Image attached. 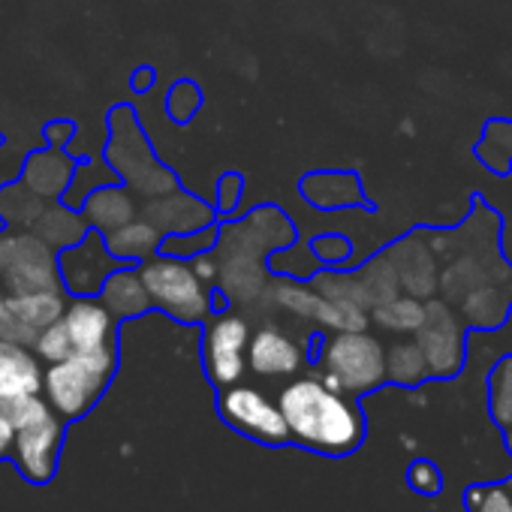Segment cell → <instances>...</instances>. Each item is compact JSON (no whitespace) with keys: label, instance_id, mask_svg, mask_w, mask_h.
<instances>
[{"label":"cell","instance_id":"60d3db41","mask_svg":"<svg viewBox=\"0 0 512 512\" xmlns=\"http://www.w3.org/2000/svg\"><path fill=\"white\" fill-rule=\"evenodd\" d=\"M314 256H317V263L323 269H338V266H347L350 263V256H353V244L347 235H338V232H326V235H317L308 241Z\"/></svg>","mask_w":512,"mask_h":512},{"label":"cell","instance_id":"74e56055","mask_svg":"<svg viewBox=\"0 0 512 512\" xmlns=\"http://www.w3.org/2000/svg\"><path fill=\"white\" fill-rule=\"evenodd\" d=\"M217 244V223L205 226V229H193V232H181V235H163L160 241V253L175 256V260H193L199 253L214 250Z\"/></svg>","mask_w":512,"mask_h":512},{"label":"cell","instance_id":"4316f807","mask_svg":"<svg viewBox=\"0 0 512 512\" xmlns=\"http://www.w3.org/2000/svg\"><path fill=\"white\" fill-rule=\"evenodd\" d=\"M43 199L28 190L19 178L0 184V223L7 229H31L43 211Z\"/></svg>","mask_w":512,"mask_h":512},{"label":"cell","instance_id":"2e32d148","mask_svg":"<svg viewBox=\"0 0 512 512\" xmlns=\"http://www.w3.org/2000/svg\"><path fill=\"white\" fill-rule=\"evenodd\" d=\"M76 172V160L64 148H37L19 163V181L34 190L43 202L64 199Z\"/></svg>","mask_w":512,"mask_h":512},{"label":"cell","instance_id":"f35d334b","mask_svg":"<svg viewBox=\"0 0 512 512\" xmlns=\"http://www.w3.org/2000/svg\"><path fill=\"white\" fill-rule=\"evenodd\" d=\"M163 106H166V115L175 121V124H187V121H193L196 118V112L202 109V91H199V85H193V82H175L169 91H166V100H163Z\"/></svg>","mask_w":512,"mask_h":512},{"label":"cell","instance_id":"9c48e42d","mask_svg":"<svg viewBox=\"0 0 512 512\" xmlns=\"http://www.w3.org/2000/svg\"><path fill=\"white\" fill-rule=\"evenodd\" d=\"M220 416L235 431L260 440V443L290 440L281 407L253 386H238V383L226 386V392L220 395Z\"/></svg>","mask_w":512,"mask_h":512},{"label":"cell","instance_id":"d590c367","mask_svg":"<svg viewBox=\"0 0 512 512\" xmlns=\"http://www.w3.org/2000/svg\"><path fill=\"white\" fill-rule=\"evenodd\" d=\"M112 181H118V178H115V172L109 169L106 160H100V157H91V160H82V163L76 160L73 181H70V187H67V193H64L61 202H67L70 208H79L82 199H85L91 190H97V187H103V184H112Z\"/></svg>","mask_w":512,"mask_h":512},{"label":"cell","instance_id":"d6986e66","mask_svg":"<svg viewBox=\"0 0 512 512\" xmlns=\"http://www.w3.org/2000/svg\"><path fill=\"white\" fill-rule=\"evenodd\" d=\"M82 217L88 220V226L100 235L124 226L127 220L139 217V202H136V193L127 190L121 181H112V184H103L97 190H91L82 205H79Z\"/></svg>","mask_w":512,"mask_h":512},{"label":"cell","instance_id":"7a4b0ae2","mask_svg":"<svg viewBox=\"0 0 512 512\" xmlns=\"http://www.w3.org/2000/svg\"><path fill=\"white\" fill-rule=\"evenodd\" d=\"M103 160L109 163L115 178L142 199H151L178 187L175 172L157 157L151 139L145 136L130 106H118L109 115V139L103 148Z\"/></svg>","mask_w":512,"mask_h":512},{"label":"cell","instance_id":"836d02e7","mask_svg":"<svg viewBox=\"0 0 512 512\" xmlns=\"http://www.w3.org/2000/svg\"><path fill=\"white\" fill-rule=\"evenodd\" d=\"M488 413L500 428L512 422V356L497 359L488 374Z\"/></svg>","mask_w":512,"mask_h":512},{"label":"cell","instance_id":"603a6c76","mask_svg":"<svg viewBox=\"0 0 512 512\" xmlns=\"http://www.w3.org/2000/svg\"><path fill=\"white\" fill-rule=\"evenodd\" d=\"M52 250H64V247H70V244H76V241H82L88 232H91V226H88V220L82 217V211L79 208H70L67 202H46L43 205V211H40V217L34 220V226H31Z\"/></svg>","mask_w":512,"mask_h":512},{"label":"cell","instance_id":"484cf974","mask_svg":"<svg viewBox=\"0 0 512 512\" xmlns=\"http://www.w3.org/2000/svg\"><path fill=\"white\" fill-rule=\"evenodd\" d=\"M10 305L19 314V320L37 335L40 329H46V326H52V323H58L64 317V311H67V293L64 290L22 293V296H10Z\"/></svg>","mask_w":512,"mask_h":512},{"label":"cell","instance_id":"4dcf8cb0","mask_svg":"<svg viewBox=\"0 0 512 512\" xmlns=\"http://www.w3.org/2000/svg\"><path fill=\"white\" fill-rule=\"evenodd\" d=\"M428 362L413 341H398L386 350V380L398 383V386H419L422 380H428Z\"/></svg>","mask_w":512,"mask_h":512},{"label":"cell","instance_id":"7bdbcfd3","mask_svg":"<svg viewBox=\"0 0 512 512\" xmlns=\"http://www.w3.org/2000/svg\"><path fill=\"white\" fill-rule=\"evenodd\" d=\"M407 485H410L416 494H422V497H434V494H440V488H443V473H440V467H437L434 461L416 458V461L407 467Z\"/></svg>","mask_w":512,"mask_h":512},{"label":"cell","instance_id":"ac0fdd59","mask_svg":"<svg viewBox=\"0 0 512 512\" xmlns=\"http://www.w3.org/2000/svg\"><path fill=\"white\" fill-rule=\"evenodd\" d=\"M43 392V368L28 344L0 341V404Z\"/></svg>","mask_w":512,"mask_h":512},{"label":"cell","instance_id":"ba28073f","mask_svg":"<svg viewBox=\"0 0 512 512\" xmlns=\"http://www.w3.org/2000/svg\"><path fill=\"white\" fill-rule=\"evenodd\" d=\"M247 341H250V326L238 314H217L202 338V359H205V374L214 386L226 389L241 380L247 368Z\"/></svg>","mask_w":512,"mask_h":512},{"label":"cell","instance_id":"5bb4252c","mask_svg":"<svg viewBox=\"0 0 512 512\" xmlns=\"http://www.w3.org/2000/svg\"><path fill=\"white\" fill-rule=\"evenodd\" d=\"M139 214L160 229V235H181L193 229H205L217 223V211L208 199L190 193V190H169L151 199H142Z\"/></svg>","mask_w":512,"mask_h":512},{"label":"cell","instance_id":"c3c4849f","mask_svg":"<svg viewBox=\"0 0 512 512\" xmlns=\"http://www.w3.org/2000/svg\"><path fill=\"white\" fill-rule=\"evenodd\" d=\"M154 85V70L148 67V70H139L136 73V91H145V88H151Z\"/></svg>","mask_w":512,"mask_h":512},{"label":"cell","instance_id":"681fc988","mask_svg":"<svg viewBox=\"0 0 512 512\" xmlns=\"http://www.w3.org/2000/svg\"><path fill=\"white\" fill-rule=\"evenodd\" d=\"M503 443H506V452L512 455V422H509V425L503 428Z\"/></svg>","mask_w":512,"mask_h":512},{"label":"cell","instance_id":"7c38bea8","mask_svg":"<svg viewBox=\"0 0 512 512\" xmlns=\"http://www.w3.org/2000/svg\"><path fill=\"white\" fill-rule=\"evenodd\" d=\"M214 256H217L214 284L220 287L223 299L241 308L260 305L272 281L269 256L253 253V250H217V247H214Z\"/></svg>","mask_w":512,"mask_h":512},{"label":"cell","instance_id":"f1b7e54d","mask_svg":"<svg viewBox=\"0 0 512 512\" xmlns=\"http://www.w3.org/2000/svg\"><path fill=\"white\" fill-rule=\"evenodd\" d=\"M461 314L470 326H479V329H488V326H500L509 314V299L503 293V287L497 284H485V287H476L473 293H467L461 302Z\"/></svg>","mask_w":512,"mask_h":512},{"label":"cell","instance_id":"bcb514c9","mask_svg":"<svg viewBox=\"0 0 512 512\" xmlns=\"http://www.w3.org/2000/svg\"><path fill=\"white\" fill-rule=\"evenodd\" d=\"M190 266H193V272H196L199 281H205V284H214L217 281V256H214V250L193 256Z\"/></svg>","mask_w":512,"mask_h":512},{"label":"cell","instance_id":"30bf717a","mask_svg":"<svg viewBox=\"0 0 512 512\" xmlns=\"http://www.w3.org/2000/svg\"><path fill=\"white\" fill-rule=\"evenodd\" d=\"M389 263L395 266L401 293L413 296V299H434L440 290V269L443 260L434 253L428 232H410L404 238H398L395 244H389L386 250Z\"/></svg>","mask_w":512,"mask_h":512},{"label":"cell","instance_id":"52a82bcc","mask_svg":"<svg viewBox=\"0 0 512 512\" xmlns=\"http://www.w3.org/2000/svg\"><path fill=\"white\" fill-rule=\"evenodd\" d=\"M416 344L428 362L431 377H455L464 365V350H467V335L461 317L452 311L449 302L443 299H428L425 302V317L422 326L416 329Z\"/></svg>","mask_w":512,"mask_h":512},{"label":"cell","instance_id":"ffe728a7","mask_svg":"<svg viewBox=\"0 0 512 512\" xmlns=\"http://www.w3.org/2000/svg\"><path fill=\"white\" fill-rule=\"evenodd\" d=\"M97 299L106 305V311L115 320H133V317L148 314V308H151V299H148V290L142 284V275L133 266H115L109 272V278L103 281Z\"/></svg>","mask_w":512,"mask_h":512},{"label":"cell","instance_id":"83f0119b","mask_svg":"<svg viewBox=\"0 0 512 512\" xmlns=\"http://www.w3.org/2000/svg\"><path fill=\"white\" fill-rule=\"evenodd\" d=\"M368 317L386 329V332H395V335H416V329L422 326V317H425V302L422 299H413L407 293H398L392 296L389 302H380L368 311Z\"/></svg>","mask_w":512,"mask_h":512},{"label":"cell","instance_id":"5b68a950","mask_svg":"<svg viewBox=\"0 0 512 512\" xmlns=\"http://www.w3.org/2000/svg\"><path fill=\"white\" fill-rule=\"evenodd\" d=\"M323 380L347 395H365L386 383V347L368 332H332L320 353Z\"/></svg>","mask_w":512,"mask_h":512},{"label":"cell","instance_id":"6da1fadb","mask_svg":"<svg viewBox=\"0 0 512 512\" xmlns=\"http://www.w3.org/2000/svg\"><path fill=\"white\" fill-rule=\"evenodd\" d=\"M278 407L290 437L323 455H350L365 440V416L347 392L329 386L323 377H299L284 386Z\"/></svg>","mask_w":512,"mask_h":512},{"label":"cell","instance_id":"f546056e","mask_svg":"<svg viewBox=\"0 0 512 512\" xmlns=\"http://www.w3.org/2000/svg\"><path fill=\"white\" fill-rule=\"evenodd\" d=\"M356 278L362 284V293L368 299V311L380 302H389L392 296L401 293V284H398V275H395V266L389 263L386 253H377L371 260H365L359 269H356Z\"/></svg>","mask_w":512,"mask_h":512},{"label":"cell","instance_id":"b9f144b4","mask_svg":"<svg viewBox=\"0 0 512 512\" xmlns=\"http://www.w3.org/2000/svg\"><path fill=\"white\" fill-rule=\"evenodd\" d=\"M241 199H244V178L238 172L220 175L214 184V202H211L217 217H232L241 208Z\"/></svg>","mask_w":512,"mask_h":512},{"label":"cell","instance_id":"ee69618b","mask_svg":"<svg viewBox=\"0 0 512 512\" xmlns=\"http://www.w3.org/2000/svg\"><path fill=\"white\" fill-rule=\"evenodd\" d=\"M0 341H16V344H34V332L19 320V314L10 305V296L0 290Z\"/></svg>","mask_w":512,"mask_h":512},{"label":"cell","instance_id":"3957f363","mask_svg":"<svg viewBox=\"0 0 512 512\" xmlns=\"http://www.w3.org/2000/svg\"><path fill=\"white\" fill-rule=\"evenodd\" d=\"M115 362V347L73 350L67 359L52 362L49 371H43V392L49 407L64 419L85 416L112 383Z\"/></svg>","mask_w":512,"mask_h":512},{"label":"cell","instance_id":"277c9868","mask_svg":"<svg viewBox=\"0 0 512 512\" xmlns=\"http://www.w3.org/2000/svg\"><path fill=\"white\" fill-rule=\"evenodd\" d=\"M136 269L148 290L151 308H160L166 317H172L178 323H202L211 317L214 296H211L208 284L196 278V272L187 260H175V256L157 253Z\"/></svg>","mask_w":512,"mask_h":512},{"label":"cell","instance_id":"d6a6232c","mask_svg":"<svg viewBox=\"0 0 512 512\" xmlns=\"http://www.w3.org/2000/svg\"><path fill=\"white\" fill-rule=\"evenodd\" d=\"M311 287L323 296V299H335V302H356L362 308H368V299L362 293V284L356 278V272L347 269H320L311 278Z\"/></svg>","mask_w":512,"mask_h":512},{"label":"cell","instance_id":"e0dca14e","mask_svg":"<svg viewBox=\"0 0 512 512\" xmlns=\"http://www.w3.org/2000/svg\"><path fill=\"white\" fill-rule=\"evenodd\" d=\"M73 350H100L115 347V317L97 296H73L67 299V311L61 317Z\"/></svg>","mask_w":512,"mask_h":512},{"label":"cell","instance_id":"7402d4cb","mask_svg":"<svg viewBox=\"0 0 512 512\" xmlns=\"http://www.w3.org/2000/svg\"><path fill=\"white\" fill-rule=\"evenodd\" d=\"M302 196L326 211L353 208L365 202L362 184L353 172H311L302 178Z\"/></svg>","mask_w":512,"mask_h":512},{"label":"cell","instance_id":"4fadbf2b","mask_svg":"<svg viewBox=\"0 0 512 512\" xmlns=\"http://www.w3.org/2000/svg\"><path fill=\"white\" fill-rule=\"evenodd\" d=\"M64 440V425L55 416V410H46L43 416L25 422L16 428L13 455L19 461V470L31 482H49L58 467V452Z\"/></svg>","mask_w":512,"mask_h":512},{"label":"cell","instance_id":"8fae6325","mask_svg":"<svg viewBox=\"0 0 512 512\" xmlns=\"http://www.w3.org/2000/svg\"><path fill=\"white\" fill-rule=\"evenodd\" d=\"M115 266L103 235L94 229L82 241L58 250V275L67 296H97Z\"/></svg>","mask_w":512,"mask_h":512},{"label":"cell","instance_id":"cb8c5ba5","mask_svg":"<svg viewBox=\"0 0 512 512\" xmlns=\"http://www.w3.org/2000/svg\"><path fill=\"white\" fill-rule=\"evenodd\" d=\"M241 223L247 226V232L253 235V241L263 247V253H275L293 241H299V232H296V223L290 220V214L278 205H256L250 208Z\"/></svg>","mask_w":512,"mask_h":512},{"label":"cell","instance_id":"8992f818","mask_svg":"<svg viewBox=\"0 0 512 512\" xmlns=\"http://www.w3.org/2000/svg\"><path fill=\"white\" fill-rule=\"evenodd\" d=\"M0 284L10 296L61 290L58 250L34 229H0Z\"/></svg>","mask_w":512,"mask_h":512},{"label":"cell","instance_id":"9a60e30c","mask_svg":"<svg viewBox=\"0 0 512 512\" xmlns=\"http://www.w3.org/2000/svg\"><path fill=\"white\" fill-rule=\"evenodd\" d=\"M302 347L281 326H263L247 341V368L260 377H290L302 368Z\"/></svg>","mask_w":512,"mask_h":512},{"label":"cell","instance_id":"1f68e13d","mask_svg":"<svg viewBox=\"0 0 512 512\" xmlns=\"http://www.w3.org/2000/svg\"><path fill=\"white\" fill-rule=\"evenodd\" d=\"M323 266L317 263V256L311 244L293 241L275 253H269V272L278 278H296V281H311Z\"/></svg>","mask_w":512,"mask_h":512},{"label":"cell","instance_id":"8d00e7d4","mask_svg":"<svg viewBox=\"0 0 512 512\" xmlns=\"http://www.w3.org/2000/svg\"><path fill=\"white\" fill-rule=\"evenodd\" d=\"M314 323L323 326V329H329V332H362V329H368L371 317H368V308H362L356 302L323 299Z\"/></svg>","mask_w":512,"mask_h":512},{"label":"cell","instance_id":"e575fe53","mask_svg":"<svg viewBox=\"0 0 512 512\" xmlns=\"http://www.w3.org/2000/svg\"><path fill=\"white\" fill-rule=\"evenodd\" d=\"M464 512H512V476L464 488Z\"/></svg>","mask_w":512,"mask_h":512},{"label":"cell","instance_id":"7dc6e473","mask_svg":"<svg viewBox=\"0 0 512 512\" xmlns=\"http://www.w3.org/2000/svg\"><path fill=\"white\" fill-rule=\"evenodd\" d=\"M13 440H16V428H13L10 416L0 410V458L13 455Z\"/></svg>","mask_w":512,"mask_h":512},{"label":"cell","instance_id":"ab89813d","mask_svg":"<svg viewBox=\"0 0 512 512\" xmlns=\"http://www.w3.org/2000/svg\"><path fill=\"white\" fill-rule=\"evenodd\" d=\"M31 350L37 353V359H43V362H49V365L67 359V356L73 353V341H70V335H67V326L58 320V323L40 329V332L34 335Z\"/></svg>","mask_w":512,"mask_h":512},{"label":"cell","instance_id":"44dd1931","mask_svg":"<svg viewBox=\"0 0 512 512\" xmlns=\"http://www.w3.org/2000/svg\"><path fill=\"white\" fill-rule=\"evenodd\" d=\"M106 241V250L112 253V260L118 266H142L145 260H151V256L160 253V229L154 223H148L142 214L127 220L124 226L112 229L103 235Z\"/></svg>","mask_w":512,"mask_h":512},{"label":"cell","instance_id":"d4e9b609","mask_svg":"<svg viewBox=\"0 0 512 512\" xmlns=\"http://www.w3.org/2000/svg\"><path fill=\"white\" fill-rule=\"evenodd\" d=\"M263 302H272L275 308L299 317V320H317L323 296L311 287V281H296V278H275L269 281V290Z\"/></svg>","mask_w":512,"mask_h":512},{"label":"cell","instance_id":"f6af8a7d","mask_svg":"<svg viewBox=\"0 0 512 512\" xmlns=\"http://www.w3.org/2000/svg\"><path fill=\"white\" fill-rule=\"evenodd\" d=\"M43 139L49 148H64L70 151L73 139H76V124L73 121H49L46 130H43Z\"/></svg>","mask_w":512,"mask_h":512}]
</instances>
